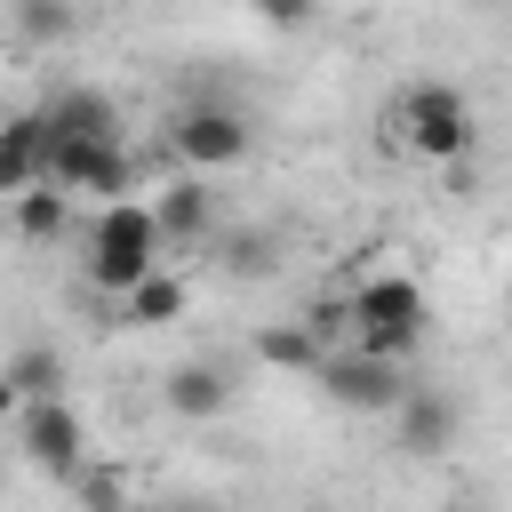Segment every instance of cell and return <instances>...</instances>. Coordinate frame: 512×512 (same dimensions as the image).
<instances>
[{
  "label": "cell",
  "mask_w": 512,
  "mask_h": 512,
  "mask_svg": "<svg viewBox=\"0 0 512 512\" xmlns=\"http://www.w3.org/2000/svg\"><path fill=\"white\" fill-rule=\"evenodd\" d=\"M72 200H80V192H64V184H48V176H40V184H24L8 208H16V232H24V240H64Z\"/></svg>",
  "instance_id": "cell-14"
},
{
  "label": "cell",
  "mask_w": 512,
  "mask_h": 512,
  "mask_svg": "<svg viewBox=\"0 0 512 512\" xmlns=\"http://www.w3.org/2000/svg\"><path fill=\"white\" fill-rule=\"evenodd\" d=\"M40 112H48V128H56V136H96V144H120V104H112L104 88H56Z\"/></svg>",
  "instance_id": "cell-11"
},
{
  "label": "cell",
  "mask_w": 512,
  "mask_h": 512,
  "mask_svg": "<svg viewBox=\"0 0 512 512\" xmlns=\"http://www.w3.org/2000/svg\"><path fill=\"white\" fill-rule=\"evenodd\" d=\"M456 424H464V416H456V400H448V392L408 384V400L392 408V448H400V456H416V464H424V456H448V448H456Z\"/></svg>",
  "instance_id": "cell-8"
},
{
  "label": "cell",
  "mask_w": 512,
  "mask_h": 512,
  "mask_svg": "<svg viewBox=\"0 0 512 512\" xmlns=\"http://www.w3.org/2000/svg\"><path fill=\"white\" fill-rule=\"evenodd\" d=\"M0 368H8V384H16L24 400H56V392H64V352H56V344H24V352L0 360Z\"/></svg>",
  "instance_id": "cell-17"
},
{
  "label": "cell",
  "mask_w": 512,
  "mask_h": 512,
  "mask_svg": "<svg viewBox=\"0 0 512 512\" xmlns=\"http://www.w3.org/2000/svg\"><path fill=\"white\" fill-rule=\"evenodd\" d=\"M128 512H216V504H128Z\"/></svg>",
  "instance_id": "cell-22"
},
{
  "label": "cell",
  "mask_w": 512,
  "mask_h": 512,
  "mask_svg": "<svg viewBox=\"0 0 512 512\" xmlns=\"http://www.w3.org/2000/svg\"><path fill=\"white\" fill-rule=\"evenodd\" d=\"M152 224H160V240H168V248H192V240H208V224H216V200H208V184H200V176H176V184H160V192H152Z\"/></svg>",
  "instance_id": "cell-10"
},
{
  "label": "cell",
  "mask_w": 512,
  "mask_h": 512,
  "mask_svg": "<svg viewBox=\"0 0 512 512\" xmlns=\"http://www.w3.org/2000/svg\"><path fill=\"white\" fill-rule=\"evenodd\" d=\"M48 176V112H8L0 120V200Z\"/></svg>",
  "instance_id": "cell-9"
},
{
  "label": "cell",
  "mask_w": 512,
  "mask_h": 512,
  "mask_svg": "<svg viewBox=\"0 0 512 512\" xmlns=\"http://www.w3.org/2000/svg\"><path fill=\"white\" fill-rule=\"evenodd\" d=\"M160 224H152V200H104L96 224H88V288L96 296H128L144 272H160Z\"/></svg>",
  "instance_id": "cell-1"
},
{
  "label": "cell",
  "mask_w": 512,
  "mask_h": 512,
  "mask_svg": "<svg viewBox=\"0 0 512 512\" xmlns=\"http://www.w3.org/2000/svg\"><path fill=\"white\" fill-rule=\"evenodd\" d=\"M320 392L336 400V408H352V416H392L400 400H408V368L392 360V352H368V344H344V352H320Z\"/></svg>",
  "instance_id": "cell-4"
},
{
  "label": "cell",
  "mask_w": 512,
  "mask_h": 512,
  "mask_svg": "<svg viewBox=\"0 0 512 512\" xmlns=\"http://www.w3.org/2000/svg\"><path fill=\"white\" fill-rule=\"evenodd\" d=\"M256 16H272L280 32H296V24H312V0H248Z\"/></svg>",
  "instance_id": "cell-19"
},
{
  "label": "cell",
  "mask_w": 512,
  "mask_h": 512,
  "mask_svg": "<svg viewBox=\"0 0 512 512\" xmlns=\"http://www.w3.org/2000/svg\"><path fill=\"white\" fill-rule=\"evenodd\" d=\"M248 144H256V128H248V112H232V104H184V112L168 120V152L184 160V176H200V168H240Z\"/></svg>",
  "instance_id": "cell-5"
},
{
  "label": "cell",
  "mask_w": 512,
  "mask_h": 512,
  "mask_svg": "<svg viewBox=\"0 0 512 512\" xmlns=\"http://www.w3.org/2000/svg\"><path fill=\"white\" fill-rule=\"evenodd\" d=\"M8 16H16V32H24L32 48H64V40L80 32V8H72V0H8Z\"/></svg>",
  "instance_id": "cell-16"
},
{
  "label": "cell",
  "mask_w": 512,
  "mask_h": 512,
  "mask_svg": "<svg viewBox=\"0 0 512 512\" xmlns=\"http://www.w3.org/2000/svg\"><path fill=\"white\" fill-rule=\"evenodd\" d=\"M16 440H24L32 472H48V480H72L88 464V424H80V408L64 392L56 400H24L16 408Z\"/></svg>",
  "instance_id": "cell-7"
},
{
  "label": "cell",
  "mask_w": 512,
  "mask_h": 512,
  "mask_svg": "<svg viewBox=\"0 0 512 512\" xmlns=\"http://www.w3.org/2000/svg\"><path fill=\"white\" fill-rule=\"evenodd\" d=\"M48 184L88 192L104 208V200H128L136 192V160H128V144H96V136H56L48 128Z\"/></svg>",
  "instance_id": "cell-6"
},
{
  "label": "cell",
  "mask_w": 512,
  "mask_h": 512,
  "mask_svg": "<svg viewBox=\"0 0 512 512\" xmlns=\"http://www.w3.org/2000/svg\"><path fill=\"white\" fill-rule=\"evenodd\" d=\"M392 136L416 152V160H464L472 152V96L448 88V80H408L392 96Z\"/></svg>",
  "instance_id": "cell-2"
},
{
  "label": "cell",
  "mask_w": 512,
  "mask_h": 512,
  "mask_svg": "<svg viewBox=\"0 0 512 512\" xmlns=\"http://www.w3.org/2000/svg\"><path fill=\"white\" fill-rule=\"evenodd\" d=\"M352 328H360L368 352L408 360L416 336H424V288H416L408 272H376V280H360V288H352Z\"/></svg>",
  "instance_id": "cell-3"
},
{
  "label": "cell",
  "mask_w": 512,
  "mask_h": 512,
  "mask_svg": "<svg viewBox=\"0 0 512 512\" xmlns=\"http://www.w3.org/2000/svg\"><path fill=\"white\" fill-rule=\"evenodd\" d=\"M160 400H168L184 424H208V416L232 400V376H224L216 360H176V368H168V384H160Z\"/></svg>",
  "instance_id": "cell-12"
},
{
  "label": "cell",
  "mask_w": 512,
  "mask_h": 512,
  "mask_svg": "<svg viewBox=\"0 0 512 512\" xmlns=\"http://www.w3.org/2000/svg\"><path fill=\"white\" fill-rule=\"evenodd\" d=\"M72 496H80L88 512H128V480L104 472V464H80V472H72Z\"/></svg>",
  "instance_id": "cell-18"
},
{
  "label": "cell",
  "mask_w": 512,
  "mask_h": 512,
  "mask_svg": "<svg viewBox=\"0 0 512 512\" xmlns=\"http://www.w3.org/2000/svg\"><path fill=\"white\" fill-rule=\"evenodd\" d=\"M184 296H192V288H184V280L160 264V272H144V280H136V288H128L112 312H120V328H168V320L184 312Z\"/></svg>",
  "instance_id": "cell-13"
},
{
  "label": "cell",
  "mask_w": 512,
  "mask_h": 512,
  "mask_svg": "<svg viewBox=\"0 0 512 512\" xmlns=\"http://www.w3.org/2000/svg\"><path fill=\"white\" fill-rule=\"evenodd\" d=\"M16 408H24V392H16V384H8V368H0V424H8Z\"/></svg>",
  "instance_id": "cell-21"
},
{
  "label": "cell",
  "mask_w": 512,
  "mask_h": 512,
  "mask_svg": "<svg viewBox=\"0 0 512 512\" xmlns=\"http://www.w3.org/2000/svg\"><path fill=\"white\" fill-rule=\"evenodd\" d=\"M504 8H512V0H504Z\"/></svg>",
  "instance_id": "cell-23"
},
{
  "label": "cell",
  "mask_w": 512,
  "mask_h": 512,
  "mask_svg": "<svg viewBox=\"0 0 512 512\" xmlns=\"http://www.w3.org/2000/svg\"><path fill=\"white\" fill-rule=\"evenodd\" d=\"M256 360H264V368H288V376H312V368H320V336H312L304 320H280V328L256 336Z\"/></svg>",
  "instance_id": "cell-15"
},
{
  "label": "cell",
  "mask_w": 512,
  "mask_h": 512,
  "mask_svg": "<svg viewBox=\"0 0 512 512\" xmlns=\"http://www.w3.org/2000/svg\"><path fill=\"white\" fill-rule=\"evenodd\" d=\"M232 272H272V240H232Z\"/></svg>",
  "instance_id": "cell-20"
}]
</instances>
